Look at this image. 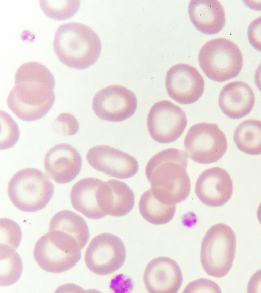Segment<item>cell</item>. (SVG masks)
<instances>
[{"instance_id":"2","label":"cell","mask_w":261,"mask_h":293,"mask_svg":"<svg viewBox=\"0 0 261 293\" xmlns=\"http://www.w3.org/2000/svg\"><path fill=\"white\" fill-rule=\"evenodd\" d=\"M188 157L186 152L171 148L157 153L148 161L145 175L158 200L167 205H176L187 198L191 190L186 171Z\"/></svg>"},{"instance_id":"26","label":"cell","mask_w":261,"mask_h":293,"mask_svg":"<svg viewBox=\"0 0 261 293\" xmlns=\"http://www.w3.org/2000/svg\"><path fill=\"white\" fill-rule=\"evenodd\" d=\"M1 150L13 146L18 141L19 129L16 122L7 113L1 111Z\"/></svg>"},{"instance_id":"8","label":"cell","mask_w":261,"mask_h":293,"mask_svg":"<svg viewBox=\"0 0 261 293\" xmlns=\"http://www.w3.org/2000/svg\"><path fill=\"white\" fill-rule=\"evenodd\" d=\"M184 145L192 160L208 164L218 161L223 156L227 149V141L216 124L200 123L189 128Z\"/></svg>"},{"instance_id":"19","label":"cell","mask_w":261,"mask_h":293,"mask_svg":"<svg viewBox=\"0 0 261 293\" xmlns=\"http://www.w3.org/2000/svg\"><path fill=\"white\" fill-rule=\"evenodd\" d=\"M191 22L200 32L213 35L219 33L225 24L223 7L216 0H192L188 5Z\"/></svg>"},{"instance_id":"17","label":"cell","mask_w":261,"mask_h":293,"mask_svg":"<svg viewBox=\"0 0 261 293\" xmlns=\"http://www.w3.org/2000/svg\"><path fill=\"white\" fill-rule=\"evenodd\" d=\"M82 165L78 151L66 143L57 144L46 153L44 169L48 176L58 184L73 181L79 174Z\"/></svg>"},{"instance_id":"10","label":"cell","mask_w":261,"mask_h":293,"mask_svg":"<svg viewBox=\"0 0 261 293\" xmlns=\"http://www.w3.org/2000/svg\"><path fill=\"white\" fill-rule=\"evenodd\" d=\"M187 124L182 109L168 100H162L151 107L147 119L149 133L156 142L168 144L177 140Z\"/></svg>"},{"instance_id":"11","label":"cell","mask_w":261,"mask_h":293,"mask_svg":"<svg viewBox=\"0 0 261 293\" xmlns=\"http://www.w3.org/2000/svg\"><path fill=\"white\" fill-rule=\"evenodd\" d=\"M137 108L135 94L129 89L113 85L106 87L94 95L92 108L100 119L120 122L130 118Z\"/></svg>"},{"instance_id":"21","label":"cell","mask_w":261,"mask_h":293,"mask_svg":"<svg viewBox=\"0 0 261 293\" xmlns=\"http://www.w3.org/2000/svg\"><path fill=\"white\" fill-rule=\"evenodd\" d=\"M233 140L238 149L244 153L261 154V121L249 119L240 123L235 129Z\"/></svg>"},{"instance_id":"7","label":"cell","mask_w":261,"mask_h":293,"mask_svg":"<svg viewBox=\"0 0 261 293\" xmlns=\"http://www.w3.org/2000/svg\"><path fill=\"white\" fill-rule=\"evenodd\" d=\"M198 58L205 75L218 82L235 78L243 66L240 49L233 42L225 38H216L206 42L200 49Z\"/></svg>"},{"instance_id":"5","label":"cell","mask_w":261,"mask_h":293,"mask_svg":"<svg viewBox=\"0 0 261 293\" xmlns=\"http://www.w3.org/2000/svg\"><path fill=\"white\" fill-rule=\"evenodd\" d=\"M8 194L12 203L18 209L34 212L44 208L54 194V185L40 170L29 168L16 172L8 185Z\"/></svg>"},{"instance_id":"32","label":"cell","mask_w":261,"mask_h":293,"mask_svg":"<svg viewBox=\"0 0 261 293\" xmlns=\"http://www.w3.org/2000/svg\"><path fill=\"white\" fill-rule=\"evenodd\" d=\"M254 80L256 86L261 91V63L255 71Z\"/></svg>"},{"instance_id":"16","label":"cell","mask_w":261,"mask_h":293,"mask_svg":"<svg viewBox=\"0 0 261 293\" xmlns=\"http://www.w3.org/2000/svg\"><path fill=\"white\" fill-rule=\"evenodd\" d=\"M143 281L150 293H176L183 282L181 270L173 259L159 257L146 266Z\"/></svg>"},{"instance_id":"15","label":"cell","mask_w":261,"mask_h":293,"mask_svg":"<svg viewBox=\"0 0 261 293\" xmlns=\"http://www.w3.org/2000/svg\"><path fill=\"white\" fill-rule=\"evenodd\" d=\"M233 190L230 175L225 170L218 167L204 171L195 183L197 197L202 203L210 207L224 205L231 198Z\"/></svg>"},{"instance_id":"22","label":"cell","mask_w":261,"mask_h":293,"mask_svg":"<svg viewBox=\"0 0 261 293\" xmlns=\"http://www.w3.org/2000/svg\"><path fill=\"white\" fill-rule=\"evenodd\" d=\"M139 210L146 221L154 225H162L169 222L173 219L176 205H167L159 201L149 189L141 195Z\"/></svg>"},{"instance_id":"3","label":"cell","mask_w":261,"mask_h":293,"mask_svg":"<svg viewBox=\"0 0 261 293\" xmlns=\"http://www.w3.org/2000/svg\"><path fill=\"white\" fill-rule=\"evenodd\" d=\"M53 49L58 58L66 66L85 69L98 59L101 42L90 27L77 22L63 24L56 30Z\"/></svg>"},{"instance_id":"20","label":"cell","mask_w":261,"mask_h":293,"mask_svg":"<svg viewBox=\"0 0 261 293\" xmlns=\"http://www.w3.org/2000/svg\"><path fill=\"white\" fill-rule=\"evenodd\" d=\"M58 230L74 237L82 249L87 243L89 231L85 220L70 210H62L52 217L49 230Z\"/></svg>"},{"instance_id":"30","label":"cell","mask_w":261,"mask_h":293,"mask_svg":"<svg viewBox=\"0 0 261 293\" xmlns=\"http://www.w3.org/2000/svg\"><path fill=\"white\" fill-rule=\"evenodd\" d=\"M247 37L251 46L256 50L261 52V16L249 24Z\"/></svg>"},{"instance_id":"27","label":"cell","mask_w":261,"mask_h":293,"mask_svg":"<svg viewBox=\"0 0 261 293\" xmlns=\"http://www.w3.org/2000/svg\"><path fill=\"white\" fill-rule=\"evenodd\" d=\"M1 244L17 249L21 242L22 232L19 225L7 218L1 219Z\"/></svg>"},{"instance_id":"25","label":"cell","mask_w":261,"mask_h":293,"mask_svg":"<svg viewBox=\"0 0 261 293\" xmlns=\"http://www.w3.org/2000/svg\"><path fill=\"white\" fill-rule=\"evenodd\" d=\"M39 6L49 18L64 20L73 17L79 10L80 1L49 0L39 1Z\"/></svg>"},{"instance_id":"9","label":"cell","mask_w":261,"mask_h":293,"mask_svg":"<svg viewBox=\"0 0 261 293\" xmlns=\"http://www.w3.org/2000/svg\"><path fill=\"white\" fill-rule=\"evenodd\" d=\"M126 258L124 243L118 236L110 233L94 237L84 256L87 267L99 275H107L117 271L123 265Z\"/></svg>"},{"instance_id":"31","label":"cell","mask_w":261,"mask_h":293,"mask_svg":"<svg viewBox=\"0 0 261 293\" xmlns=\"http://www.w3.org/2000/svg\"><path fill=\"white\" fill-rule=\"evenodd\" d=\"M247 292H261V269L257 271L251 277L248 283Z\"/></svg>"},{"instance_id":"18","label":"cell","mask_w":261,"mask_h":293,"mask_svg":"<svg viewBox=\"0 0 261 293\" xmlns=\"http://www.w3.org/2000/svg\"><path fill=\"white\" fill-rule=\"evenodd\" d=\"M222 112L232 119L248 115L255 104V95L251 87L242 81H233L221 90L218 99Z\"/></svg>"},{"instance_id":"14","label":"cell","mask_w":261,"mask_h":293,"mask_svg":"<svg viewBox=\"0 0 261 293\" xmlns=\"http://www.w3.org/2000/svg\"><path fill=\"white\" fill-rule=\"evenodd\" d=\"M86 159L95 170L118 179L131 178L139 169V164L135 157L107 145L91 148L87 153Z\"/></svg>"},{"instance_id":"12","label":"cell","mask_w":261,"mask_h":293,"mask_svg":"<svg viewBox=\"0 0 261 293\" xmlns=\"http://www.w3.org/2000/svg\"><path fill=\"white\" fill-rule=\"evenodd\" d=\"M70 200L74 209L87 218H103L109 211L106 182L93 177L80 180L72 188Z\"/></svg>"},{"instance_id":"33","label":"cell","mask_w":261,"mask_h":293,"mask_svg":"<svg viewBox=\"0 0 261 293\" xmlns=\"http://www.w3.org/2000/svg\"><path fill=\"white\" fill-rule=\"evenodd\" d=\"M257 217L260 223L261 224V203L259 204L257 210Z\"/></svg>"},{"instance_id":"24","label":"cell","mask_w":261,"mask_h":293,"mask_svg":"<svg viewBox=\"0 0 261 293\" xmlns=\"http://www.w3.org/2000/svg\"><path fill=\"white\" fill-rule=\"evenodd\" d=\"M112 191L113 207L110 216L122 217L128 214L135 203L132 190L125 182L115 180H108Z\"/></svg>"},{"instance_id":"4","label":"cell","mask_w":261,"mask_h":293,"mask_svg":"<svg viewBox=\"0 0 261 293\" xmlns=\"http://www.w3.org/2000/svg\"><path fill=\"white\" fill-rule=\"evenodd\" d=\"M81 250L74 237L63 231L53 230L37 240L33 255L43 270L60 273L76 265L81 257Z\"/></svg>"},{"instance_id":"29","label":"cell","mask_w":261,"mask_h":293,"mask_svg":"<svg viewBox=\"0 0 261 293\" xmlns=\"http://www.w3.org/2000/svg\"><path fill=\"white\" fill-rule=\"evenodd\" d=\"M221 292L219 286L207 279H198L189 283L184 292Z\"/></svg>"},{"instance_id":"23","label":"cell","mask_w":261,"mask_h":293,"mask_svg":"<svg viewBox=\"0 0 261 293\" xmlns=\"http://www.w3.org/2000/svg\"><path fill=\"white\" fill-rule=\"evenodd\" d=\"M0 285L8 286L20 278L23 263L20 255L12 247L0 244Z\"/></svg>"},{"instance_id":"13","label":"cell","mask_w":261,"mask_h":293,"mask_svg":"<svg viewBox=\"0 0 261 293\" xmlns=\"http://www.w3.org/2000/svg\"><path fill=\"white\" fill-rule=\"evenodd\" d=\"M204 80L194 67L178 64L166 73L165 86L169 96L181 104H190L197 101L204 90Z\"/></svg>"},{"instance_id":"6","label":"cell","mask_w":261,"mask_h":293,"mask_svg":"<svg viewBox=\"0 0 261 293\" xmlns=\"http://www.w3.org/2000/svg\"><path fill=\"white\" fill-rule=\"evenodd\" d=\"M236 235L230 227L217 223L210 228L203 238L200 261L210 276L221 278L232 268L235 257Z\"/></svg>"},{"instance_id":"28","label":"cell","mask_w":261,"mask_h":293,"mask_svg":"<svg viewBox=\"0 0 261 293\" xmlns=\"http://www.w3.org/2000/svg\"><path fill=\"white\" fill-rule=\"evenodd\" d=\"M54 131L63 136L75 135L79 130V124L76 118L69 113L59 114L53 123Z\"/></svg>"},{"instance_id":"1","label":"cell","mask_w":261,"mask_h":293,"mask_svg":"<svg viewBox=\"0 0 261 293\" xmlns=\"http://www.w3.org/2000/svg\"><path fill=\"white\" fill-rule=\"evenodd\" d=\"M54 76L36 62L21 65L15 75V85L7 97L9 109L20 120L34 121L44 117L55 100Z\"/></svg>"}]
</instances>
